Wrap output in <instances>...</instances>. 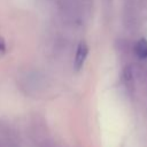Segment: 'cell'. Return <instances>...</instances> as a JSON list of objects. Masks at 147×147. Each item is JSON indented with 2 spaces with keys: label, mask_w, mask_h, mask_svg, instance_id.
<instances>
[{
  "label": "cell",
  "mask_w": 147,
  "mask_h": 147,
  "mask_svg": "<svg viewBox=\"0 0 147 147\" xmlns=\"http://www.w3.org/2000/svg\"><path fill=\"white\" fill-rule=\"evenodd\" d=\"M87 55H88V46L86 45L85 41H80L77 47L76 56H75V69L77 71H79L83 68Z\"/></svg>",
  "instance_id": "6da1fadb"
},
{
  "label": "cell",
  "mask_w": 147,
  "mask_h": 147,
  "mask_svg": "<svg viewBox=\"0 0 147 147\" xmlns=\"http://www.w3.org/2000/svg\"><path fill=\"white\" fill-rule=\"evenodd\" d=\"M134 52L139 59H146L147 57V41L145 39L138 40L134 47Z\"/></svg>",
  "instance_id": "7a4b0ae2"
},
{
  "label": "cell",
  "mask_w": 147,
  "mask_h": 147,
  "mask_svg": "<svg viewBox=\"0 0 147 147\" xmlns=\"http://www.w3.org/2000/svg\"><path fill=\"white\" fill-rule=\"evenodd\" d=\"M5 52H6V42L3 38L0 36V54H3Z\"/></svg>",
  "instance_id": "3957f363"
}]
</instances>
